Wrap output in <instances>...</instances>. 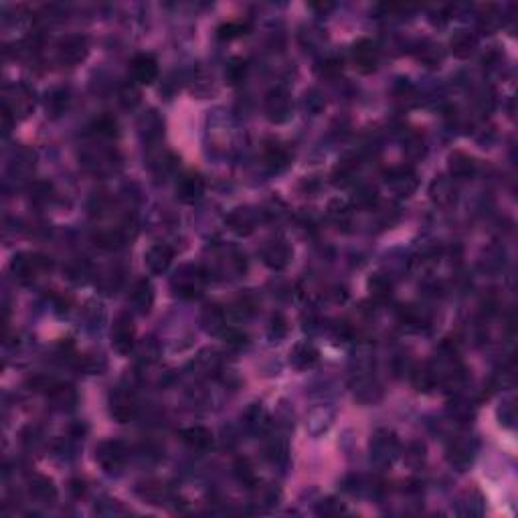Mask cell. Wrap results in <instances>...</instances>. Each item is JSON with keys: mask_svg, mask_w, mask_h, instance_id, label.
Returning a JSON list of instances; mask_svg holds the SVG:
<instances>
[{"mask_svg": "<svg viewBox=\"0 0 518 518\" xmlns=\"http://www.w3.org/2000/svg\"><path fill=\"white\" fill-rule=\"evenodd\" d=\"M96 459L107 474L120 472L128 462V450L122 441H104L96 450Z\"/></svg>", "mask_w": 518, "mask_h": 518, "instance_id": "3", "label": "cell"}, {"mask_svg": "<svg viewBox=\"0 0 518 518\" xmlns=\"http://www.w3.org/2000/svg\"><path fill=\"white\" fill-rule=\"evenodd\" d=\"M448 411H450V415H452L456 421H459V423H466V421L472 419V407H470L466 401H459V399L450 403Z\"/></svg>", "mask_w": 518, "mask_h": 518, "instance_id": "41", "label": "cell"}, {"mask_svg": "<svg viewBox=\"0 0 518 518\" xmlns=\"http://www.w3.org/2000/svg\"><path fill=\"white\" fill-rule=\"evenodd\" d=\"M2 107H6L17 120H21V118H26L33 112V107H35V96H33V91L24 83L8 85L4 89Z\"/></svg>", "mask_w": 518, "mask_h": 518, "instance_id": "1", "label": "cell"}, {"mask_svg": "<svg viewBox=\"0 0 518 518\" xmlns=\"http://www.w3.org/2000/svg\"><path fill=\"white\" fill-rule=\"evenodd\" d=\"M219 365H221V360H219V356L215 353L201 354L197 358V369L203 374H215L219 371Z\"/></svg>", "mask_w": 518, "mask_h": 518, "instance_id": "40", "label": "cell"}, {"mask_svg": "<svg viewBox=\"0 0 518 518\" xmlns=\"http://www.w3.org/2000/svg\"><path fill=\"white\" fill-rule=\"evenodd\" d=\"M369 291L376 302H385L393 296V280L387 273H374L369 280Z\"/></svg>", "mask_w": 518, "mask_h": 518, "instance_id": "29", "label": "cell"}, {"mask_svg": "<svg viewBox=\"0 0 518 518\" xmlns=\"http://www.w3.org/2000/svg\"><path fill=\"white\" fill-rule=\"evenodd\" d=\"M205 288V273L199 268H185L174 280V290L183 298H199Z\"/></svg>", "mask_w": 518, "mask_h": 518, "instance_id": "7", "label": "cell"}, {"mask_svg": "<svg viewBox=\"0 0 518 518\" xmlns=\"http://www.w3.org/2000/svg\"><path fill=\"white\" fill-rule=\"evenodd\" d=\"M409 373H411V383H413V387L417 391L427 393V391H432V389H436L437 387V376L436 371L432 369V365L415 367Z\"/></svg>", "mask_w": 518, "mask_h": 518, "instance_id": "28", "label": "cell"}, {"mask_svg": "<svg viewBox=\"0 0 518 518\" xmlns=\"http://www.w3.org/2000/svg\"><path fill=\"white\" fill-rule=\"evenodd\" d=\"M205 195V181L201 174L197 172H185L178 181H176V199L181 203L192 205L197 203L201 197Z\"/></svg>", "mask_w": 518, "mask_h": 518, "instance_id": "8", "label": "cell"}, {"mask_svg": "<svg viewBox=\"0 0 518 518\" xmlns=\"http://www.w3.org/2000/svg\"><path fill=\"white\" fill-rule=\"evenodd\" d=\"M181 439L187 443L192 452H201V454L208 452L213 448V443H215L213 432L207 429V427H203V425H192V427L183 429L181 432Z\"/></svg>", "mask_w": 518, "mask_h": 518, "instance_id": "15", "label": "cell"}, {"mask_svg": "<svg viewBox=\"0 0 518 518\" xmlns=\"http://www.w3.org/2000/svg\"><path fill=\"white\" fill-rule=\"evenodd\" d=\"M239 306H241V310L245 312V314H253V312L257 310V300L251 294H245V296L239 298Z\"/></svg>", "mask_w": 518, "mask_h": 518, "instance_id": "47", "label": "cell"}, {"mask_svg": "<svg viewBox=\"0 0 518 518\" xmlns=\"http://www.w3.org/2000/svg\"><path fill=\"white\" fill-rule=\"evenodd\" d=\"M397 454V439L389 432H381L371 441V456L376 464H389Z\"/></svg>", "mask_w": 518, "mask_h": 518, "instance_id": "16", "label": "cell"}, {"mask_svg": "<svg viewBox=\"0 0 518 518\" xmlns=\"http://www.w3.org/2000/svg\"><path fill=\"white\" fill-rule=\"evenodd\" d=\"M472 457H474V448L470 445V441L457 439V441L450 443V448H448V459H450L452 466L464 470V468H468L472 464Z\"/></svg>", "mask_w": 518, "mask_h": 518, "instance_id": "25", "label": "cell"}, {"mask_svg": "<svg viewBox=\"0 0 518 518\" xmlns=\"http://www.w3.org/2000/svg\"><path fill=\"white\" fill-rule=\"evenodd\" d=\"M264 162L271 172H282L290 165V152L280 144H268L264 150Z\"/></svg>", "mask_w": 518, "mask_h": 518, "instance_id": "26", "label": "cell"}, {"mask_svg": "<svg viewBox=\"0 0 518 518\" xmlns=\"http://www.w3.org/2000/svg\"><path fill=\"white\" fill-rule=\"evenodd\" d=\"M261 257H264V264L268 268L280 271L284 270V268H288V264L291 261V247L284 239H275V241H270L264 247Z\"/></svg>", "mask_w": 518, "mask_h": 518, "instance_id": "13", "label": "cell"}, {"mask_svg": "<svg viewBox=\"0 0 518 518\" xmlns=\"http://www.w3.org/2000/svg\"><path fill=\"white\" fill-rule=\"evenodd\" d=\"M500 24H502V19L494 13V6H486V13L480 15V29H484L486 33H492Z\"/></svg>", "mask_w": 518, "mask_h": 518, "instance_id": "42", "label": "cell"}, {"mask_svg": "<svg viewBox=\"0 0 518 518\" xmlns=\"http://www.w3.org/2000/svg\"><path fill=\"white\" fill-rule=\"evenodd\" d=\"M249 29H251V26H249V22H243V21L225 22V24H221V26H219L217 37H219L221 41H233V39H237V37L247 35Z\"/></svg>", "mask_w": 518, "mask_h": 518, "instance_id": "34", "label": "cell"}, {"mask_svg": "<svg viewBox=\"0 0 518 518\" xmlns=\"http://www.w3.org/2000/svg\"><path fill=\"white\" fill-rule=\"evenodd\" d=\"M125 243V233L122 229H104L96 235V245L102 249H118Z\"/></svg>", "mask_w": 518, "mask_h": 518, "instance_id": "32", "label": "cell"}, {"mask_svg": "<svg viewBox=\"0 0 518 518\" xmlns=\"http://www.w3.org/2000/svg\"><path fill=\"white\" fill-rule=\"evenodd\" d=\"M379 63V49L373 41L360 39L353 47V65L360 73H373Z\"/></svg>", "mask_w": 518, "mask_h": 518, "instance_id": "10", "label": "cell"}, {"mask_svg": "<svg viewBox=\"0 0 518 518\" xmlns=\"http://www.w3.org/2000/svg\"><path fill=\"white\" fill-rule=\"evenodd\" d=\"M266 112L268 118L275 124H282L290 118L291 98L286 87H273L266 98Z\"/></svg>", "mask_w": 518, "mask_h": 518, "instance_id": "6", "label": "cell"}, {"mask_svg": "<svg viewBox=\"0 0 518 518\" xmlns=\"http://www.w3.org/2000/svg\"><path fill=\"white\" fill-rule=\"evenodd\" d=\"M354 205L363 208H373L376 203H379V197H376V190L369 185H358L354 188V197H353Z\"/></svg>", "mask_w": 518, "mask_h": 518, "instance_id": "37", "label": "cell"}, {"mask_svg": "<svg viewBox=\"0 0 518 518\" xmlns=\"http://www.w3.org/2000/svg\"><path fill=\"white\" fill-rule=\"evenodd\" d=\"M478 39L470 31H457L450 41V51L457 59H468L476 53Z\"/></svg>", "mask_w": 518, "mask_h": 518, "instance_id": "24", "label": "cell"}, {"mask_svg": "<svg viewBox=\"0 0 518 518\" xmlns=\"http://www.w3.org/2000/svg\"><path fill=\"white\" fill-rule=\"evenodd\" d=\"M69 91L63 89V87H55L51 91H47V100H45V107L51 116H61L63 112L69 107Z\"/></svg>", "mask_w": 518, "mask_h": 518, "instance_id": "31", "label": "cell"}, {"mask_svg": "<svg viewBox=\"0 0 518 518\" xmlns=\"http://www.w3.org/2000/svg\"><path fill=\"white\" fill-rule=\"evenodd\" d=\"M385 183L387 187L395 190L397 195L401 197H409L411 192H415V188L419 185L417 181V172H415L411 166H397L385 172Z\"/></svg>", "mask_w": 518, "mask_h": 518, "instance_id": "5", "label": "cell"}, {"mask_svg": "<svg viewBox=\"0 0 518 518\" xmlns=\"http://www.w3.org/2000/svg\"><path fill=\"white\" fill-rule=\"evenodd\" d=\"M132 79L138 85H150L158 77V61L150 53H140L130 63Z\"/></svg>", "mask_w": 518, "mask_h": 518, "instance_id": "9", "label": "cell"}, {"mask_svg": "<svg viewBox=\"0 0 518 518\" xmlns=\"http://www.w3.org/2000/svg\"><path fill=\"white\" fill-rule=\"evenodd\" d=\"M356 168H358V160H356V158H342V160L338 162V166L334 168V174H332L334 183H336V185H346V183H351L354 172H356Z\"/></svg>", "mask_w": 518, "mask_h": 518, "instance_id": "33", "label": "cell"}, {"mask_svg": "<svg viewBox=\"0 0 518 518\" xmlns=\"http://www.w3.org/2000/svg\"><path fill=\"white\" fill-rule=\"evenodd\" d=\"M286 332H288V320H286L282 314H273L270 324L271 336H273V338H282V336H286Z\"/></svg>", "mask_w": 518, "mask_h": 518, "instance_id": "44", "label": "cell"}, {"mask_svg": "<svg viewBox=\"0 0 518 518\" xmlns=\"http://www.w3.org/2000/svg\"><path fill=\"white\" fill-rule=\"evenodd\" d=\"M245 75H247V63L243 61V59L235 57V59H231L227 63V67H225V79H227V83L239 85V83L245 79Z\"/></svg>", "mask_w": 518, "mask_h": 518, "instance_id": "38", "label": "cell"}, {"mask_svg": "<svg viewBox=\"0 0 518 518\" xmlns=\"http://www.w3.org/2000/svg\"><path fill=\"white\" fill-rule=\"evenodd\" d=\"M29 492H31V496L43 504H53L57 500V488H55L53 480L41 476V474H35L29 480Z\"/></svg>", "mask_w": 518, "mask_h": 518, "instance_id": "21", "label": "cell"}, {"mask_svg": "<svg viewBox=\"0 0 518 518\" xmlns=\"http://www.w3.org/2000/svg\"><path fill=\"white\" fill-rule=\"evenodd\" d=\"M140 496L144 498L148 504H162L166 498V488L162 484H144L140 490Z\"/></svg>", "mask_w": 518, "mask_h": 518, "instance_id": "39", "label": "cell"}, {"mask_svg": "<svg viewBox=\"0 0 518 518\" xmlns=\"http://www.w3.org/2000/svg\"><path fill=\"white\" fill-rule=\"evenodd\" d=\"M266 454L270 457L271 462H284L286 456H288V448H286V443L282 441V439H271L270 443H268V448H266Z\"/></svg>", "mask_w": 518, "mask_h": 518, "instance_id": "43", "label": "cell"}, {"mask_svg": "<svg viewBox=\"0 0 518 518\" xmlns=\"http://www.w3.org/2000/svg\"><path fill=\"white\" fill-rule=\"evenodd\" d=\"M328 219L338 227H349L354 219L353 205H349L344 201H332L328 205Z\"/></svg>", "mask_w": 518, "mask_h": 518, "instance_id": "30", "label": "cell"}, {"mask_svg": "<svg viewBox=\"0 0 518 518\" xmlns=\"http://www.w3.org/2000/svg\"><path fill=\"white\" fill-rule=\"evenodd\" d=\"M91 132L100 138H116L118 136V122L112 116H100L93 120Z\"/></svg>", "mask_w": 518, "mask_h": 518, "instance_id": "35", "label": "cell"}, {"mask_svg": "<svg viewBox=\"0 0 518 518\" xmlns=\"http://www.w3.org/2000/svg\"><path fill=\"white\" fill-rule=\"evenodd\" d=\"M172 259H174V253H172V249L165 245V243H156V245H152V247L146 251L144 255V261H146V268L150 273H154V275H160V273H165L170 268V264H172Z\"/></svg>", "mask_w": 518, "mask_h": 518, "instance_id": "14", "label": "cell"}, {"mask_svg": "<svg viewBox=\"0 0 518 518\" xmlns=\"http://www.w3.org/2000/svg\"><path fill=\"white\" fill-rule=\"evenodd\" d=\"M257 225V213L247 207L235 208L227 217V227L237 235H251Z\"/></svg>", "mask_w": 518, "mask_h": 518, "instance_id": "17", "label": "cell"}, {"mask_svg": "<svg viewBox=\"0 0 518 518\" xmlns=\"http://www.w3.org/2000/svg\"><path fill=\"white\" fill-rule=\"evenodd\" d=\"M448 166H450V174H452L454 181H468V178H472L476 174L478 170L476 160L472 156H468L466 152H459V150H456L454 154H450Z\"/></svg>", "mask_w": 518, "mask_h": 518, "instance_id": "18", "label": "cell"}, {"mask_svg": "<svg viewBox=\"0 0 518 518\" xmlns=\"http://www.w3.org/2000/svg\"><path fill=\"white\" fill-rule=\"evenodd\" d=\"M45 393L49 397V401H53L57 407L61 409H69L77 403V393L71 385H65V383H55L51 381L45 389Z\"/></svg>", "mask_w": 518, "mask_h": 518, "instance_id": "22", "label": "cell"}, {"mask_svg": "<svg viewBox=\"0 0 518 518\" xmlns=\"http://www.w3.org/2000/svg\"><path fill=\"white\" fill-rule=\"evenodd\" d=\"M120 96H122V104L124 105L138 104V100H140V93H138L136 87H124Z\"/></svg>", "mask_w": 518, "mask_h": 518, "instance_id": "46", "label": "cell"}, {"mask_svg": "<svg viewBox=\"0 0 518 518\" xmlns=\"http://www.w3.org/2000/svg\"><path fill=\"white\" fill-rule=\"evenodd\" d=\"M134 338H136V328L134 320L130 314H120L112 326V346L118 354H130L134 349Z\"/></svg>", "mask_w": 518, "mask_h": 518, "instance_id": "4", "label": "cell"}, {"mask_svg": "<svg viewBox=\"0 0 518 518\" xmlns=\"http://www.w3.org/2000/svg\"><path fill=\"white\" fill-rule=\"evenodd\" d=\"M69 490L73 492V496L75 498H82V496H85V492H87V486H85V482H83V480H71Z\"/></svg>", "mask_w": 518, "mask_h": 518, "instance_id": "49", "label": "cell"}, {"mask_svg": "<svg viewBox=\"0 0 518 518\" xmlns=\"http://www.w3.org/2000/svg\"><path fill=\"white\" fill-rule=\"evenodd\" d=\"M130 302L140 314H148L154 304V288L148 280H138L130 291Z\"/></svg>", "mask_w": 518, "mask_h": 518, "instance_id": "19", "label": "cell"}, {"mask_svg": "<svg viewBox=\"0 0 518 518\" xmlns=\"http://www.w3.org/2000/svg\"><path fill=\"white\" fill-rule=\"evenodd\" d=\"M89 45L83 35H69L59 43V59L65 65H77L87 57Z\"/></svg>", "mask_w": 518, "mask_h": 518, "instance_id": "12", "label": "cell"}, {"mask_svg": "<svg viewBox=\"0 0 518 518\" xmlns=\"http://www.w3.org/2000/svg\"><path fill=\"white\" fill-rule=\"evenodd\" d=\"M340 512H344V506L334 500H326L318 506V515H324V517H336Z\"/></svg>", "mask_w": 518, "mask_h": 518, "instance_id": "45", "label": "cell"}, {"mask_svg": "<svg viewBox=\"0 0 518 518\" xmlns=\"http://www.w3.org/2000/svg\"><path fill=\"white\" fill-rule=\"evenodd\" d=\"M456 185H454V178H445V176H439L432 183L429 187V195H432V201L437 203L439 207H450L454 201H456Z\"/></svg>", "mask_w": 518, "mask_h": 518, "instance_id": "23", "label": "cell"}, {"mask_svg": "<svg viewBox=\"0 0 518 518\" xmlns=\"http://www.w3.org/2000/svg\"><path fill=\"white\" fill-rule=\"evenodd\" d=\"M47 266H49V261L45 257H41V255H37V253H19L10 261V271H13V275H15V280L19 284L26 286V284L35 282V277Z\"/></svg>", "mask_w": 518, "mask_h": 518, "instance_id": "2", "label": "cell"}, {"mask_svg": "<svg viewBox=\"0 0 518 518\" xmlns=\"http://www.w3.org/2000/svg\"><path fill=\"white\" fill-rule=\"evenodd\" d=\"M399 322L409 330H421L432 324V314L419 306H401L399 308Z\"/></svg>", "mask_w": 518, "mask_h": 518, "instance_id": "20", "label": "cell"}, {"mask_svg": "<svg viewBox=\"0 0 518 518\" xmlns=\"http://www.w3.org/2000/svg\"><path fill=\"white\" fill-rule=\"evenodd\" d=\"M17 122V118L6 109V107H2V134L4 136H8L10 134V130H13V124Z\"/></svg>", "mask_w": 518, "mask_h": 518, "instance_id": "48", "label": "cell"}, {"mask_svg": "<svg viewBox=\"0 0 518 518\" xmlns=\"http://www.w3.org/2000/svg\"><path fill=\"white\" fill-rule=\"evenodd\" d=\"M316 363H318V351L312 344H308V342L298 344L290 353V365L296 367V369H300V371L312 369Z\"/></svg>", "mask_w": 518, "mask_h": 518, "instance_id": "27", "label": "cell"}, {"mask_svg": "<svg viewBox=\"0 0 518 518\" xmlns=\"http://www.w3.org/2000/svg\"><path fill=\"white\" fill-rule=\"evenodd\" d=\"M233 470H235V476H237V480H239L243 486H247V488L257 486V476H255L253 466L249 464L247 457H239V459L235 462Z\"/></svg>", "mask_w": 518, "mask_h": 518, "instance_id": "36", "label": "cell"}, {"mask_svg": "<svg viewBox=\"0 0 518 518\" xmlns=\"http://www.w3.org/2000/svg\"><path fill=\"white\" fill-rule=\"evenodd\" d=\"M109 413L118 423H128L136 415V399L125 389H118L109 399Z\"/></svg>", "mask_w": 518, "mask_h": 518, "instance_id": "11", "label": "cell"}]
</instances>
